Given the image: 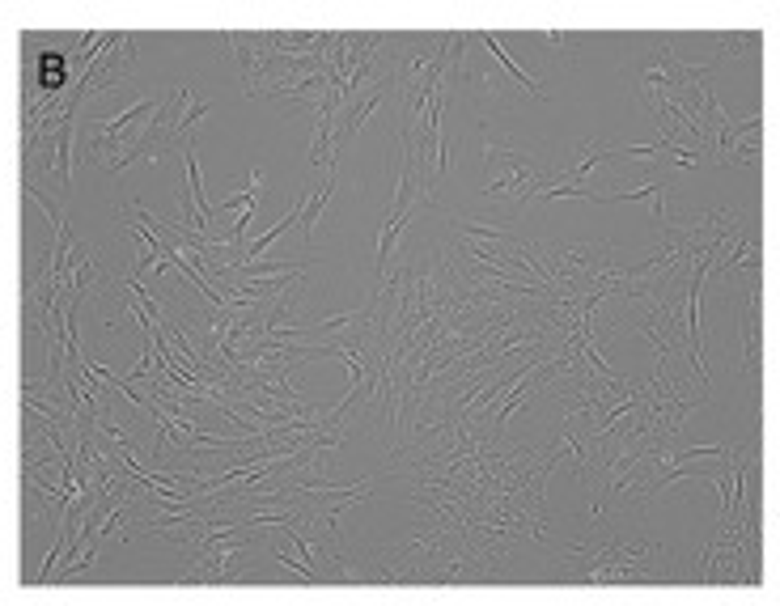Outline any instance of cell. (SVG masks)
Wrapping results in <instances>:
<instances>
[{"label":"cell","instance_id":"6da1fadb","mask_svg":"<svg viewBox=\"0 0 780 606\" xmlns=\"http://www.w3.org/2000/svg\"><path fill=\"white\" fill-rule=\"evenodd\" d=\"M764 111H751V115H742V119H730V128H725L721 136V162L717 166H747V170H759V162H764Z\"/></svg>","mask_w":780,"mask_h":606},{"label":"cell","instance_id":"7a4b0ae2","mask_svg":"<svg viewBox=\"0 0 780 606\" xmlns=\"http://www.w3.org/2000/svg\"><path fill=\"white\" fill-rule=\"evenodd\" d=\"M747 297H742V373H747V386L759 382V280L742 284Z\"/></svg>","mask_w":780,"mask_h":606},{"label":"cell","instance_id":"3957f363","mask_svg":"<svg viewBox=\"0 0 780 606\" xmlns=\"http://www.w3.org/2000/svg\"><path fill=\"white\" fill-rule=\"evenodd\" d=\"M475 43H480V47L488 51V56H492V60H501V68H505V73H509V77H518V81H526V89H530V94H539V98L547 94V85H543V81H539L535 73H526V68H518V60H513V56H509V51H505V43H501V39H496V34H475Z\"/></svg>","mask_w":780,"mask_h":606},{"label":"cell","instance_id":"277c9868","mask_svg":"<svg viewBox=\"0 0 780 606\" xmlns=\"http://www.w3.org/2000/svg\"><path fill=\"white\" fill-rule=\"evenodd\" d=\"M708 39H713V47H717V60L759 56V47H764V39H759V34H751V30H717V34H708Z\"/></svg>","mask_w":780,"mask_h":606},{"label":"cell","instance_id":"5b68a950","mask_svg":"<svg viewBox=\"0 0 780 606\" xmlns=\"http://www.w3.org/2000/svg\"><path fill=\"white\" fill-rule=\"evenodd\" d=\"M547 34V47H569V34L564 30H543Z\"/></svg>","mask_w":780,"mask_h":606}]
</instances>
